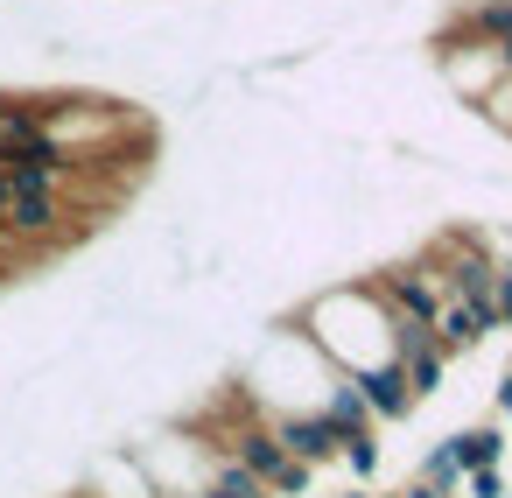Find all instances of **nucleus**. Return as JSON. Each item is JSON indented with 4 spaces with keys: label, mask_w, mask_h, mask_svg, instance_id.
Instances as JSON below:
<instances>
[{
    "label": "nucleus",
    "mask_w": 512,
    "mask_h": 498,
    "mask_svg": "<svg viewBox=\"0 0 512 498\" xmlns=\"http://www.w3.org/2000/svg\"><path fill=\"white\" fill-rule=\"evenodd\" d=\"M323 358H330V372H344V379H358V372H372V365H386L393 358V309L372 295V281H358V288H323L316 302H302V316H288Z\"/></svg>",
    "instance_id": "nucleus-1"
},
{
    "label": "nucleus",
    "mask_w": 512,
    "mask_h": 498,
    "mask_svg": "<svg viewBox=\"0 0 512 498\" xmlns=\"http://www.w3.org/2000/svg\"><path fill=\"white\" fill-rule=\"evenodd\" d=\"M218 449H225V456H239V463L267 484V498H309V484H316V470H309V463H295V456L281 449V435L267 428V414H253V407H246V421H239V428H225V435H218Z\"/></svg>",
    "instance_id": "nucleus-2"
},
{
    "label": "nucleus",
    "mask_w": 512,
    "mask_h": 498,
    "mask_svg": "<svg viewBox=\"0 0 512 498\" xmlns=\"http://www.w3.org/2000/svg\"><path fill=\"white\" fill-rule=\"evenodd\" d=\"M365 281H372V295H379L393 316H407V323H435V309H442V281H435L428 260H386V267L365 274Z\"/></svg>",
    "instance_id": "nucleus-3"
},
{
    "label": "nucleus",
    "mask_w": 512,
    "mask_h": 498,
    "mask_svg": "<svg viewBox=\"0 0 512 498\" xmlns=\"http://www.w3.org/2000/svg\"><path fill=\"white\" fill-rule=\"evenodd\" d=\"M267 428L281 435V449L295 456V463H309V470H323V463H337V428L323 421V407H295V414H267Z\"/></svg>",
    "instance_id": "nucleus-4"
},
{
    "label": "nucleus",
    "mask_w": 512,
    "mask_h": 498,
    "mask_svg": "<svg viewBox=\"0 0 512 498\" xmlns=\"http://www.w3.org/2000/svg\"><path fill=\"white\" fill-rule=\"evenodd\" d=\"M442 71H449V85L463 92V106H477V99L505 78V71H498V50H491V43H477V36H463V50L449 43V50H442Z\"/></svg>",
    "instance_id": "nucleus-5"
},
{
    "label": "nucleus",
    "mask_w": 512,
    "mask_h": 498,
    "mask_svg": "<svg viewBox=\"0 0 512 498\" xmlns=\"http://www.w3.org/2000/svg\"><path fill=\"white\" fill-rule=\"evenodd\" d=\"M351 386L365 393V407H372V421H407V414H414V393H407V372H400V358H386V365H372V372H358Z\"/></svg>",
    "instance_id": "nucleus-6"
},
{
    "label": "nucleus",
    "mask_w": 512,
    "mask_h": 498,
    "mask_svg": "<svg viewBox=\"0 0 512 498\" xmlns=\"http://www.w3.org/2000/svg\"><path fill=\"white\" fill-rule=\"evenodd\" d=\"M442 449L456 456V470H484V463H505V428L498 421H477V428L442 435Z\"/></svg>",
    "instance_id": "nucleus-7"
},
{
    "label": "nucleus",
    "mask_w": 512,
    "mask_h": 498,
    "mask_svg": "<svg viewBox=\"0 0 512 498\" xmlns=\"http://www.w3.org/2000/svg\"><path fill=\"white\" fill-rule=\"evenodd\" d=\"M323 421L337 428V435H358V428H372V407H365V393L337 372L330 379V393H323Z\"/></svg>",
    "instance_id": "nucleus-8"
},
{
    "label": "nucleus",
    "mask_w": 512,
    "mask_h": 498,
    "mask_svg": "<svg viewBox=\"0 0 512 498\" xmlns=\"http://www.w3.org/2000/svg\"><path fill=\"white\" fill-rule=\"evenodd\" d=\"M204 498H267V484H260L239 456L218 449V463H211V477H204Z\"/></svg>",
    "instance_id": "nucleus-9"
},
{
    "label": "nucleus",
    "mask_w": 512,
    "mask_h": 498,
    "mask_svg": "<svg viewBox=\"0 0 512 498\" xmlns=\"http://www.w3.org/2000/svg\"><path fill=\"white\" fill-rule=\"evenodd\" d=\"M337 463L351 470V484H372V477H379V435H372V428L344 435V442H337Z\"/></svg>",
    "instance_id": "nucleus-10"
},
{
    "label": "nucleus",
    "mask_w": 512,
    "mask_h": 498,
    "mask_svg": "<svg viewBox=\"0 0 512 498\" xmlns=\"http://www.w3.org/2000/svg\"><path fill=\"white\" fill-rule=\"evenodd\" d=\"M414 477H421V484H435V491H456V484H463V470H456V456H449L442 442L421 456V470H414Z\"/></svg>",
    "instance_id": "nucleus-11"
},
{
    "label": "nucleus",
    "mask_w": 512,
    "mask_h": 498,
    "mask_svg": "<svg viewBox=\"0 0 512 498\" xmlns=\"http://www.w3.org/2000/svg\"><path fill=\"white\" fill-rule=\"evenodd\" d=\"M463 498H512L505 491V463H484V470H463V484H456Z\"/></svg>",
    "instance_id": "nucleus-12"
},
{
    "label": "nucleus",
    "mask_w": 512,
    "mask_h": 498,
    "mask_svg": "<svg viewBox=\"0 0 512 498\" xmlns=\"http://www.w3.org/2000/svg\"><path fill=\"white\" fill-rule=\"evenodd\" d=\"M477 106H484V120H491V127H505V134H512V78H498Z\"/></svg>",
    "instance_id": "nucleus-13"
},
{
    "label": "nucleus",
    "mask_w": 512,
    "mask_h": 498,
    "mask_svg": "<svg viewBox=\"0 0 512 498\" xmlns=\"http://www.w3.org/2000/svg\"><path fill=\"white\" fill-rule=\"evenodd\" d=\"M393 498H449V491H435V484H421V477H407V484H400Z\"/></svg>",
    "instance_id": "nucleus-14"
},
{
    "label": "nucleus",
    "mask_w": 512,
    "mask_h": 498,
    "mask_svg": "<svg viewBox=\"0 0 512 498\" xmlns=\"http://www.w3.org/2000/svg\"><path fill=\"white\" fill-rule=\"evenodd\" d=\"M498 421H512V372L498 379Z\"/></svg>",
    "instance_id": "nucleus-15"
},
{
    "label": "nucleus",
    "mask_w": 512,
    "mask_h": 498,
    "mask_svg": "<svg viewBox=\"0 0 512 498\" xmlns=\"http://www.w3.org/2000/svg\"><path fill=\"white\" fill-rule=\"evenodd\" d=\"M337 498H379V491H372V484H344Z\"/></svg>",
    "instance_id": "nucleus-16"
},
{
    "label": "nucleus",
    "mask_w": 512,
    "mask_h": 498,
    "mask_svg": "<svg viewBox=\"0 0 512 498\" xmlns=\"http://www.w3.org/2000/svg\"><path fill=\"white\" fill-rule=\"evenodd\" d=\"M379 498H386V491H379Z\"/></svg>",
    "instance_id": "nucleus-17"
}]
</instances>
